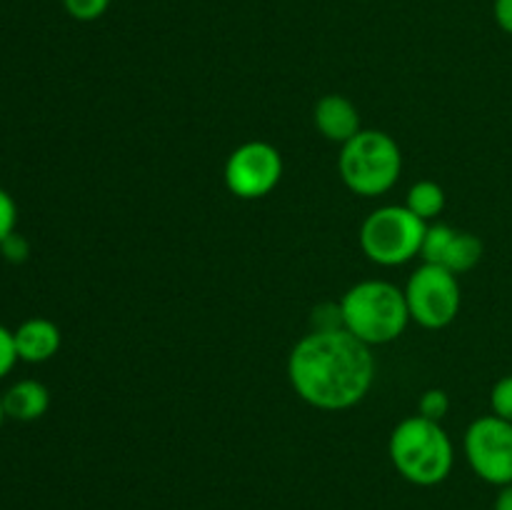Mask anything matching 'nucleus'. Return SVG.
I'll use <instances>...</instances> for the list:
<instances>
[{
	"label": "nucleus",
	"mask_w": 512,
	"mask_h": 510,
	"mask_svg": "<svg viewBox=\"0 0 512 510\" xmlns=\"http://www.w3.org/2000/svg\"><path fill=\"white\" fill-rule=\"evenodd\" d=\"M313 123L325 140L340 145H345L350 138H355V135L363 130V125H360V113L358 108H355L353 100L338 93L323 95V98L315 103Z\"/></svg>",
	"instance_id": "obj_9"
},
{
	"label": "nucleus",
	"mask_w": 512,
	"mask_h": 510,
	"mask_svg": "<svg viewBox=\"0 0 512 510\" xmlns=\"http://www.w3.org/2000/svg\"><path fill=\"white\" fill-rule=\"evenodd\" d=\"M453 235H455V228H450L448 223H428V230H425V238H423V248H420L423 263H435V265L443 263L445 250H448Z\"/></svg>",
	"instance_id": "obj_14"
},
{
	"label": "nucleus",
	"mask_w": 512,
	"mask_h": 510,
	"mask_svg": "<svg viewBox=\"0 0 512 510\" xmlns=\"http://www.w3.org/2000/svg\"><path fill=\"white\" fill-rule=\"evenodd\" d=\"M338 173L348 190L363 198H378L393 190L403 173V153L393 135L360 130L340 148Z\"/></svg>",
	"instance_id": "obj_4"
},
{
	"label": "nucleus",
	"mask_w": 512,
	"mask_h": 510,
	"mask_svg": "<svg viewBox=\"0 0 512 510\" xmlns=\"http://www.w3.org/2000/svg\"><path fill=\"white\" fill-rule=\"evenodd\" d=\"M405 208L413 210L418 218H423L425 223L438 218L445 210V190L443 185H438L435 180H418L415 185H410L408 198H405Z\"/></svg>",
	"instance_id": "obj_13"
},
{
	"label": "nucleus",
	"mask_w": 512,
	"mask_h": 510,
	"mask_svg": "<svg viewBox=\"0 0 512 510\" xmlns=\"http://www.w3.org/2000/svg\"><path fill=\"white\" fill-rule=\"evenodd\" d=\"M225 185L240 200H258L273 193L283 178V155L265 140L238 145L225 160Z\"/></svg>",
	"instance_id": "obj_8"
},
{
	"label": "nucleus",
	"mask_w": 512,
	"mask_h": 510,
	"mask_svg": "<svg viewBox=\"0 0 512 510\" xmlns=\"http://www.w3.org/2000/svg\"><path fill=\"white\" fill-rule=\"evenodd\" d=\"M338 308L343 328L370 348L398 340L410 323L405 290L388 280H360L345 290Z\"/></svg>",
	"instance_id": "obj_3"
},
{
	"label": "nucleus",
	"mask_w": 512,
	"mask_h": 510,
	"mask_svg": "<svg viewBox=\"0 0 512 510\" xmlns=\"http://www.w3.org/2000/svg\"><path fill=\"white\" fill-rule=\"evenodd\" d=\"M15 363H18V350H15L13 330L0 325V378H5L15 368Z\"/></svg>",
	"instance_id": "obj_19"
},
{
	"label": "nucleus",
	"mask_w": 512,
	"mask_h": 510,
	"mask_svg": "<svg viewBox=\"0 0 512 510\" xmlns=\"http://www.w3.org/2000/svg\"><path fill=\"white\" fill-rule=\"evenodd\" d=\"M63 5L70 18L80 20V23H93V20L103 18L105 10L110 8V0H63Z\"/></svg>",
	"instance_id": "obj_16"
},
{
	"label": "nucleus",
	"mask_w": 512,
	"mask_h": 510,
	"mask_svg": "<svg viewBox=\"0 0 512 510\" xmlns=\"http://www.w3.org/2000/svg\"><path fill=\"white\" fill-rule=\"evenodd\" d=\"M463 453L470 470L490 485H512V423L498 415H483L468 425Z\"/></svg>",
	"instance_id": "obj_7"
},
{
	"label": "nucleus",
	"mask_w": 512,
	"mask_h": 510,
	"mask_svg": "<svg viewBox=\"0 0 512 510\" xmlns=\"http://www.w3.org/2000/svg\"><path fill=\"white\" fill-rule=\"evenodd\" d=\"M5 418L20 420V423H33L43 418L50 408V390L40 380L25 378L10 385L3 393Z\"/></svg>",
	"instance_id": "obj_11"
},
{
	"label": "nucleus",
	"mask_w": 512,
	"mask_h": 510,
	"mask_svg": "<svg viewBox=\"0 0 512 510\" xmlns=\"http://www.w3.org/2000/svg\"><path fill=\"white\" fill-rule=\"evenodd\" d=\"M493 15L495 23L500 25V30L512 35V0H495Z\"/></svg>",
	"instance_id": "obj_21"
},
{
	"label": "nucleus",
	"mask_w": 512,
	"mask_h": 510,
	"mask_svg": "<svg viewBox=\"0 0 512 510\" xmlns=\"http://www.w3.org/2000/svg\"><path fill=\"white\" fill-rule=\"evenodd\" d=\"M15 223H18V205L8 190L0 188V243L15 233Z\"/></svg>",
	"instance_id": "obj_18"
},
{
	"label": "nucleus",
	"mask_w": 512,
	"mask_h": 510,
	"mask_svg": "<svg viewBox=\"0 0 512 510\" xmlns=\"http://www.w3.org/2000/svg\"><path fill=\"white\" fill-rule=\"evenodd\" d=\"M410 320L428 330L448 328L460 313L463 293H460L458 275L435 263H423L413 270L405 283Z\"/></svg>",
	"instance_id": "obj_6"
},
{
	"label": "nucleus",
	"mask_w": 512,
	"mask_h": 510,
	"mask_svg": "<svg viewBox=\"0 0 512 510\" xmlns=\"http://www.w3.org/2000/svg\"><path fill=\"white\" fill-rule=\"evenodd\" d=\"M490 408L498 418L512 423V375H503L490 390Z\"/></svg>",
	"instance_id": "obj_17"
},
{
	"label": "nucleus",
	"mask_w": 512,
	"mask_h": 510,
	"mask_svg": "<svg viewBox=\"0 0 512 510\" xmlns=\"http://www.w3.org/2000/svg\"><path fill=\"white\" fill-rule=\"evenodd\" d=\"M288 380L313 408L348 410L373 388V350L345 328L310 330L290 350Z\"/></svg>",
	"instance_id": "obj_1"
},
{
	"label": "nucleus",
	"mask_w": 512,
	"mask_h": 510,
	"mask_svg": "<svg viewBox=\"0 0 512 510\" xmlns=\"http://www.w3.org/2000/svg\"><path fill=\"white\" fill-rule=\"evenodd\" d=\"M18 360L23 363H45L60 350L63 335L60 328L48 318H28L13 330Z\"/></svg>",
	"instance_id": "obj_10"
},
{
	"label": "nucleus",
	"mask_w": 512,
	"mask_h": 510,
	"mask_svg": "<svg viewBox=\"0 0 512 510\" xmlns=\"http://www.w3.org/2000/svg\"><path fill=\"white\" fill-rule=\"evenodd\" d=\"M483 250V240H480L478 235L468 233V230H455L453 240H450L448 250H445V258L440 265L455 275L468 273V270H473L475 265L480 263Z\"/></svg>",
	"instance_id": "obj_12"
},
{
	"label": "nucleus",
	"mask_w": 512,
	"mask_h": 510,
	"mask_svg": "<svg viewBox=\"0 0 512 510\" xmlns=\"http://www.w3.org/2000/svg\"><path fill=\"white\" fill-rule=\"evenodd\" d=\"M388 455L393 468L420 488L440 485L455 465V445L448 430L438 420L423 415H410L395 425L388 440Z\"/></svg>",
	"instance_id": "obj_2"
},
{
	"label": "nucleus",
	"mask_w": 512,
	"mask_h": 510,
	"mask_svg": "<svg viewBox=\"0 0 512 510\" xmlns=\"http://www.w3.org/2000/svg\"><path fill=\"white\" fill-rule=\"evenodd\" d=\"M0 253H3V258L10 260V263H23V260H28L30 255V245L23 235L10 233L8 238L0 243Z\"/></svg>",
	"instance_id": "obj_20"
},
{
	"label": "nucleus",
	"mask_w": 512,
	"mask_h": 510,
	"mask_svg": "<svg viewBox=\"0 0 512 510\" xmlns=\"http://www.w3.org/2000/svg\"><path fill=\"white\" fill-rule=\"evenodd\" d=\"M493 510H512V485H505L500 488L498 498H495Z\"/></svg>",
	"instance_id": "obj_22"
},
{
	"label": "nucleus",
	"mask_w": 512,
	"mask_h": 510,
	"mask_svg": "<svg viewBox=\"0 0 512 510\" xmlns=\"http://www.w3.org/2000/svg\"><path fill=\"white\" fill-rule=\"evenodd\" d=\"M5 420V408H3V395H0V425H3Z\"/></svg>",
	"instance_id": "obj_23"
},
{
	"label": "nucleus",
	"mask_w": 512,
	"mask_h": 510,
	"mask_svg": "<svg viewBox=\"0 0 512 510\" xmlns=\"http://www.w3.org/2000/svg\"><path fill=\"white\" fill-rule=\"evenodd\" d=\"M448 410H450V398H448V393H445V390L430 388V390H425L423 395H420L418 415H423V418L438 420V423H443V418L448 415Z\"/></svg>",
	"instance_id": "obj_15"
},
{
	"label": "nucleus",
	"mask_w": 512,
	"mask_h": 510,
	"mask_svg": "<svg viewBox=\"0 0 512 510\" xmlns=\"http://www.w3.org/2000/svg\"><path fill=\"white\" fill-rule=\"evenodd\" d=\"M425 230L428 223L405 205H383L360 225V248L373 263L395 268L420 255Z\"/></svg>",
	"instance_id": "obj_5"
}]
</instances>
